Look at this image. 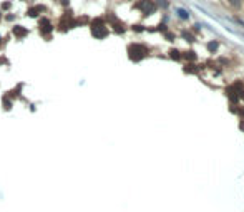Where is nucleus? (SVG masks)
<instances>
[{"label": "nucleus", "mask_w": 244, "mask_h": 212, "mask_svg": "<svg viewBox=\"0 0 244 212\" xmlns=\"http://www.w3.org/2000/svg\"><path fill=\"white\" fill-rule=\"evenodd\" d=\"M178 17H180V18H188L186 10H181V8H180V10H178Z\"/></svg>", "instance_id": "11"}, {"label": "nucleus", "mask_w": 244, "mask_h": 212, "mask_svg": "<svg viewBox=\"0 0 244 212\" xmlns=\"http://www.w3.org/2000/svg\"><path fill=\"white\" fill-rule=\"evenodd\" d=\"M183 36L188 40V42H194V36L191 35V33H188V32H183Z\"/></svg>", "instance_id": "10"}, {"label": "nucleus", "mask_w": 244, "mask_h": 212, "mask_svg": "<svg viewBox=\"0 0 244 212\" xmlns=\"http://www.w3.org/2000/svg\"><path fill=\"white\" fill-rule=\"evenodd\" d=\"M135 30H136V32H143V27H141V25H135Z\"/></svg>", "instance_id": "14"}, {"label": "nucleus", "mask_w": 244, "mask_h": 212, "mask_svg": "<svg viewBox=\"0 0 244 212\" xmlns=\"http://www.w3.org/2000/svg\"><path fill=\"white\" fill-rule=\"evenodd\" d=\"M43 10H45V8H43L42 5H38V7H35V8H30L28 15H30V17H37V15H38V12H43Z\"/></svg>", "instance_id": "6"}, {"label": "nucleus", "mask_w": 244, "mask_h": 212, "mask_svg": "<svg viewBox=\"0 0 244 212\" xmlns=\"http://www.w3.org/2000/svg\"><path fill=\"white\" fill-rule=\"evenodd\" d=\"M13 33H15L17 36H25V35H27V30H25V28H22L20 25H17V27L13 28Z\"/></svg>", "instance_id": "7"}, {"label": "nucleus", "mask_w": 244, "mask_h": 212, "mask_svg": "<svg viewBox=\"0 0 244 212\" xmlns=\"http://www.w3.org/2000/svg\"><path fill=\"white\" fill-rule=\"evenodd\" d=\"M169 57L173 58V60H181V53L178 50H174V48H173L171 51H169Z\"/></svg>", "instance_id": "8"}, {"label": "nucleus", "mask_w": 244, "mask_h": 212, "mask_svg": "<svg viewBox=\"0 0 244 212\" xmlns=\"http://www.w3.org/2000/svg\"><path fill=\"white\" fill-rule=\"evenodd\" d=\"M136 8L143 10L144 15H151L154 10H156V5H154V2H151V0H140V2L136 4Z\"/></svg>", "instance_id": "3"}, {"label": "nucleus", "mask_w": 244, "mask_h": 212, "mask_svg": "<svg viewBox=\"0 0 244 212\" xmlns=\"http://www.w3.org/2000/svg\"><path fill=\"white\" fill-rule=\"evenodd\" d=\"M91 33H93L95 38H105V36L108 35V28H106V25L103 23V20L97 18V20L91 23Z\"/></svg>", "instance_id": "2"}, {"label": "nucleus", "mask_w": 244, "mask_h": 212, "mask_svg": "<svg viewBox=\"0 0 244 212\" xmlns=\"http://www.w3.org/2000/svg\"><path fill=\"white\" fill-rule=\"evenodd\" d=\"M184 71H186V73H191V71H196V66H194V65H188V66H186V68H184Z\"/></svg>", "instance_id": "12"}, {"label": "nucleus", "mask_w": 244, "mask_h": 212, "mask_svg": "<svg viewBox=\"0 0 244 212\" xmlns=\"http://www.w3.org/2000/svg\"><path fill=\"white\" fill-rule=\"evenodd\" d=\"M146 53H148L146 48H144L143 45H138V43L129 45V48H128V55H129V58H131L133 61H140L141 58L146 57Z\"/></svg>", "instance_id": "1"}, {"label": "nucleus", "mask_w": 244, "mask_h": 212, "mask_svg": "<svg viewBox=\"0 0 244 212\" xmlns=\"http://www.w3.org/2000/svg\"><path fill=\"white\" fill-rule=\"evenodd\" d=\"M208 50L209 51H216V50H218V42H211V43H208Z\"/></svg>", "instance_id": "9"}, {"label": "nucleus", "mask_w": 244, "mask_h": 212, "mask_svg": "<svg viewBox=\"0 0 244 212\" xmlns=\"http://www.w3.org/2000/svg\"><path fill=\"white\" fill-rule=\"evenodd\" d=\"M181 58H184V60H196V53H194V51H184V53H181Z\"/></svg>", "instance_id": "5"}, {"label": "nucleus", "mask_w": 244, "mask_h": 212, "mask_svg": "<svg viewBox=\"0 0 244 212\" xmlns=\"http://www.w3.org/2000/svg\"><path fill=\"white\" fill-rule=\"evenodd\" d=\"M40 30H42L43 33H50L52 30H53V27H52V23L48 22V20H45V18H43L42 23H40Z\"/></svg>", "instance_id": "4"}, {"label": "nucleus", "mask_w": 244, "mask_h": 212, "mask_svg": "<svg viewBox=\"0 0 244 212\" xmlns=\"http://www.w3.org/2000/svg\"><path fill=\"white\" fill-rule=\"evenodd\" d=\"M239 2H241V0H229V4L234 5V7H237V5H239Z\"/></svg>", "instance_id": "13"}, {"label": "nucleus", "mask_w": 244, "mask_h": 212, "mask_svg": "<svg viewBox=\"0 0 244 212\" xmlns=\"http://www.w3.org/2000/svg\"><path fill=\"white\" fill-rule=\"evenodd\" d=\"M158 4H159V5H161V7H166V2H165V0H159Z\"/></svg>", "instance_id": "15"}]
</instances>
